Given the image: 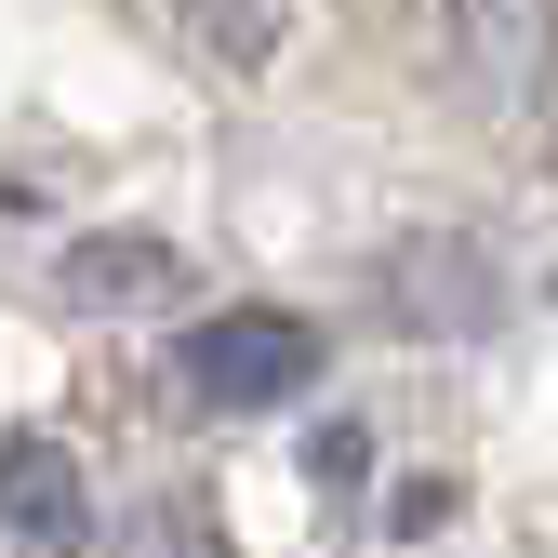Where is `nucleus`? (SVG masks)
I'll return each mask as SVG.
<instances>
[{"label": "nucleus", "mask_w": 558, "mask_h": 558, "mask_svg": "<svg viewBox=\"0 0 558 558\" xmlns=\"http://www.w3.org/2000/svg\"><path fill=\"white\" fill-rule=\"evenodd\" d=\"M173 373L199 412H279L319 386V319H279V306H214L173 332Z\"/></svg>", "instance_id": "f257e3e1"}, {"label": "nucleus", "mask_w": 558, "mask_h": 558, "mask_svg": "<svg viewBox=\"0 0 558 558\" xmlns=\"http://www.w3.org/2000/svg\"><path fill=\"white\" fill-rule=\"evenodd\" d=\"M186 293H199V266L160 227H81V240H53V306H81V319H173Z\"/></svg>", "instance_id": "f03ea898"}, {"label": "nucleus", "mask_w": 558, "mask_h": 558, "mask_svg": "<svg viewBox=\"0 0 558 558\" xmlns=\"http://www.w3.org/2000/svg\"><path fill=\"white\" fill-rule=\"evenodd\" d=\"M439 40H452V81L493 120H532L545 66H558V0H439Z\"/></svg>", "instance_id": "7ed1b4c3"}, {"label": "nucleus", "mask_w": 558, "mask_h": 558, "mask_svg": "<svg viewBox=\"0 0 558 558\" xmlns=\"http://www.w3.org/2000/svg\"><path fill=\"white\" fill-rule=\"evenodd\" d=\"M0 545L14 558H94V478L66 439H0Z\"/></svg>", "instance_id": "20e7f679"}, {"label": "nucleus", "mask_w": 558, "mask_h": 558, "mask_svg": "<svg viewBox=\"0 0 558 558\" xmlns=\"http://www.w3.org/2000/svg\"><path fill=\"white\" fill-rule=\"evenodd\" d=\"M452 266V240H426V253H399V279H386V306L412 319V332H452V319H493V279H439Z\"/></svg>", "instance_id": "39448f33"}, {"label": "nucleus", "mask_w": 558, "mask_h": 558, "mask_svg": "<svg viewBox=\"0 0 558 558\" xmlns=\"http://www.w3.org/2000/svg\"><path fill=\"white\" fill-rule=\"evenodd\" d=\"M120 558H214V519H199V506H147L120 532Z\"/></svg>", "instance_id": "423d86ee"}]
</instances>
